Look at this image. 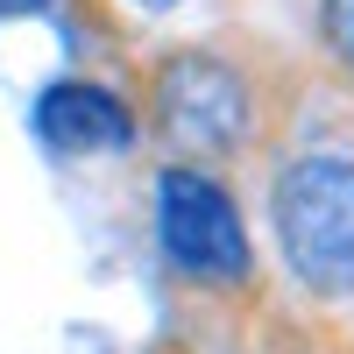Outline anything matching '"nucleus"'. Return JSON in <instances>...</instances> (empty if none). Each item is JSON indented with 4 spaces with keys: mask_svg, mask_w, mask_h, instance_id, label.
I'll list each match as a JSON object with an SVG mask.
<instances>
[{
    "mask_svg": "<svg viewBox=\"0 0 354 354\" xmlns=\"http://www.w3.org/2000/svg\"><path fill=\"white\" fill-rule=\"evenodd\" d=\"M277 234L283 255L312 290H354V163L347 156H305L277 177Z\"/></svg>",
    "mask_w": 354,
    "mask_h": 354,
    "instance_id": "nucleus-1",
    "label": "nucleus"
},
{
    "mask_svg": "<svg viewBox=\"0 0 354 354\" xmlns=\"http://www.w3.org/2000/svg\"><path fill=\"white\" fill-rule=\"evenodd\" d=\"M156 241L170 255L177 277L192 283H241L248 277V234H241V213L234 198L213 185L205 170H185L170 163L156 177Z\"/></svg>",
    "mask_w": 354,
    "mask_h": 354,
    "instance_id": "nucleus-2",
    "label": "nucleus"
},
{
    "mask_svg": "<svg viewBox=\"0 0 354 354\" xmlns=\"http://www.w3.org/2000/svg\"><path fill=\"white\" fill-rule=\"evenodd\" d=\"M156 121L177 149H241L248 142V85L220 57H170L156 71Z\"/></svg>",
    "mask_w": 354,
    "mask_h": 354,
    "instance_id": "nucleus-3",
    "label": "nucleus"
},
{
    "mask_svg": "<svg viewBox=\"0 0 354 354\" xmlns=\"http://www.w3.org/2000/svg\"><path fill=\"white\" fill-rule=\"evenodd\" d=\"M36 135L50 142L57 156H113L135 142L128 106L106 93V85H85V78H57L43 85L36 100Z\"/></svg>",
    "mask_w": 354,
    "mask_h": 354,
    "instance_id": "nucleus-4",
    "label": "nucleus"
},
{
    "mask_svg": "<svg viewBox=\"0 0 354 354\" xmlns=\"http://www.w3.org/2000/svg\"><path fill=\"white\" fill-rule=\"evenodd\" d=\"M319 21H326L333 57H340V64H354V0H326V8H319Z\"/></svg>",
    "mask_w": 354,
    "mask_h": 354,
    "instance_id": "nucleus-5",
    "label": "nucleus"
},
{
    "mask_svg": "<svg viewBox=\"0 0 354 354\" xmlns=\"http://www.w3.org/2000/svg\"><path fill=\"white\" fill-rule=\"evenodd\" d=\"M43 8H57V0H0V15H43Z\"/></svg>",
    "mask_w": 354,
    "mask_h": 354,
    "instance_id": "nucleus-6",
    "label": "nucleus"
},
{
    "mask_svg": "<svg viewBox=\"0 0 354 354\" xmlns=\"http://www.w3.org/2000/svg\"><path fill=\"white\" fill-rule=\"evenodd\" d=\"M135 8H177V0H135Z\"/></svg>",
    "mask_w": 354,
    "mask_h": 354,
    "instance_id": "nucleus-7",
    "label": "nucleus"
}]
</instances>
